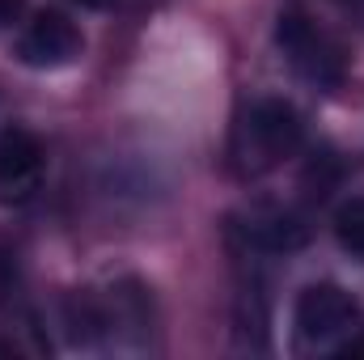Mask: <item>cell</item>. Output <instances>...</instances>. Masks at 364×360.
<instances>
[{
    "label": "cell",
    "instance_id": "obj_1",
    "mask_svg": "<svg viewBox=\"0 0 364 360\" xmlns=\"http://www.w3.org/2000/svg\"><path fill=\"white\" fill-rule=\"evenodd\" d=\"M301 144H305V123L296 106L284 97H255L233 123L229 162L242 179H263L288 157H296Z\"/></svg>",
    "mask_w": 364,
    "mask_h": 360
},
{
    "label": "cell",
    "instance_id": "obj_2",
    "mask_svg": "<svg viewBox=\"0 0 364 360\" xmlns=\"http://www.w3.org/2000/svg\"><path fill=\"white\" fill-rule=\"evenodd\" d=\"M275 47H279V55L288 60V68L305 85H314L322 93L343 90V81H348V51L305 9H284L275 17Z\"/></svg>",
    "mask_w": 364,
    "mask_h": 360
},
{
    "label": "cell",
    "instance_id": "obj_3",
    "mask_svg": "<svg viewBox=\"0 0 364 360\" xmlns=\"http://www.w3.org/2000/svg\"><path fill=\"white\" fill-rule=\"evenodd\" d=\"M43 174H47V149L43 140L13 123L0 132V208H21L38 195L43 186Z\"/></svg>",
    "mask_w": 364,
    "mask_h": 360
},
{
    "label": "cell",
    "instance_id": "obj_4",
    "mask_svg": "<svg viewBox=\"0 0 364 360\" xmlns=\"http://www.w3.org/2000/svg\"><path fill=\"white\" fill-rule=\"evenodd\" d=\"M360 318V305L348 288L339 284H309L301 288L296 305H292V327L305 344H331L339 335H348Z\"/></svg>",
    "mask_w": 364,
    "mask_h": 360
},
{
    "label": "cell",
    "instance_id": "obj_5",
    "mask_svg": "<svg viewBox=\"0 0 364 360\" xmlns=\"http://www.w3.org/2000/svg\"><path fill=\"white\" fill-rule=\"evenodd\" d=\"M81 51H85V34L77 30V21H68L64 13H51V9L34 13V21L17 38V60L38 73L68 68V64H77Z\"/></svg>",
    "mask_w": 364,
    "mask_h": 360
},
{
    "label": "cell",
    "instance_id": "obj_6",
    "mask_svg": "<svg viewBox=\"0 0 364 360\" xmlns=\"http://www.w3.org/2000/svg\"><path fill=\"white\" fill-rule=\"evenodd\" d=\"M242 233H246L250 246L272 250V255H292V250H301L309 242V225L292 208H255L246 216Z\"/></svg>",
    "mask_w": 364,
    "mask_h": 360
},
{
    "label": "cell",
    "instance_id": "obj_7",
    "mask_svg": "<svg viewBox=\"0 0 364 360\" xmlns=\"http://www.w3.org/2000/svg\"><path fill=\"white\" fill-rule=\"evenodd\" d=\"M335 238H339V246L364 263V195L360 199H348L339 212H335Z\"/></svg>",
    "mask_w": 364,
    "mask_h": 360
},
{
    "label": "cell",
    "instance_id": "obj_8",
    "mask_svg": "<svg viewBox=\"0 0 364 360\" xmlns=\"http://www.w3.org/2000/svg\"><path fill=\"white\" fill-rule=\"evenodd\" d=\"M331 4H339L352 21H360V26H364V0H331Z\"/></svg>",
    "mask_w": 364,
    "mask_h": 360
},
{
    "label": "cell",
    "instance_id": "obj_9",
    "mask_svg": "<svg viewBox=\"0 0 364 360\" xmlns=\"http://www.w3.org/2000/svg\"><path fill=\"white\" fill-rule=\"evenodd\" d=\"M17 9H21V0H0V26H9L17 17Z\"/></svg>",
    "mask_w": 364,
    "mask_h": 360
},
{
    "label": "cell",
    "instance_id": "obj_10",
    "mask_svg": "<svg viewBox=\"0 0 364 360\" xmlns=\"http://www.w3.org/2000/svg\"><path fill=\"white\" fill-rule=\"evenodd\" d=\"M343 356H364V335H356V339L343 348Z\"/></svg>",
    "mask_w": 364,
    "mask_h": 360
},
{
    "label": "cell",
    "instance_id": "obj_11",
    "mask_svg": "<svg viewBox=\"0 0 364 360\" xmlns=\"http://www.w3.org/2000/svg\"><path fill=\"white\" fill-rule=\"evenodd\" d=\"M81 4H93V9H102V4H110V0H81Z\"/></svg>",
    "mask_w": 364,
    "mask_h": 360
}]
</instances>
